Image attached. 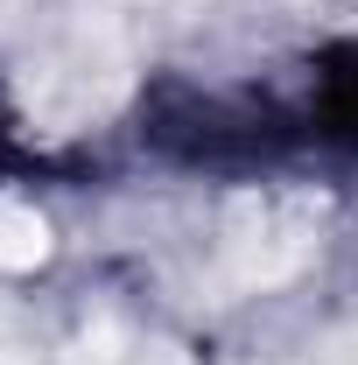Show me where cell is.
I'll return each instance as SVG.
<instances>
[{
  "label": "cell",
  "mask_w": 358,
  "mask_h": 365,
  "mask_svg": "<svg viewBox=\"0 0 358 365\" xmlns=\"http://www.w3.org/2000/svg\"><path fill=\"white\" fill-rule=\"evenodd\" d=\"M274 120L260 113H239L225 98H204V91H162L155 113H148V140H162L183 162H211V169H232V162H260L274 148L267 134Z\"/></svg>",
  "instance_id": "1"
},
{
  "label": "cell",
  "mask_w": 358,
  "mask_h": 365,
  "mask_svg": "<svg viewBox=\"0 0 358 365\" xmlns=\"http://www.w3.org/2000/svg\"><path fill=\"white\" fill-rule=\"evenodd\" d=\"M316 127L358 148V43H337L316 71Z\"/></svg>",
  "instance_id": "2"
}]
</instances>
